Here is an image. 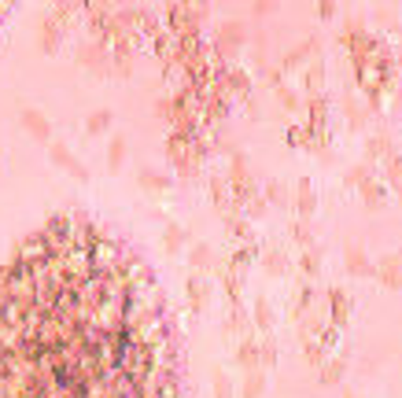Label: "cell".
I'll use <instances>...</instances> for the list:
<instances>
[{"instance_id":"6da1fadb","label":"cell","mask_w":402,"mask_h":398,"mask_svg":"<svg viewBox=\"0 0 402 398\" xmlns=\"http://www.w3.org/2000/svg\"><path fill=\"white\" fill-rule=\"evenodd\" d=\"M0 398H181L152 270L86 218H52L0 270Z\"/></svg>"}]
</instances>
